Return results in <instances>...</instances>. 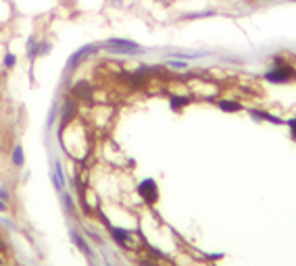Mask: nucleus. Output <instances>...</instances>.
<instances>
[{"instance_id": "8", "label": "nucleus", "mask_w": 296, "mask_h": 266, "mask_svg": "<svg viewBox=\"0 0 296 266\" xmlns=\"http://www.w3.org/2000/svg\"><path fill=\"white\" fill-rule=\"evenodd\" d=\"M25 50H27V58H29V60H36V58L40 56V54H38V50H40V40H38L36 36H29Z\"/></svg>"}, {"instance_id": "21", "label": "nucleus", "mask_w": 296, "mask_h": 266, "mask_svg": "<svg viewBox=\"0 0 296 266\" xmlns=\"http://www.w3.org/2000/svg\"><path fill=\"white\" fill-rule=\"evenodd\" d=\"M288 125H290V129H292V135H294V139H296V119H292V121H290Z\"/></svg>"}, {"instance_id": "16", "label": "nucleus", "mask_w": 296, "mask_h": 266, "mask_svg": "<svg viewBox=\"0 0 296 266\" xmlns=\"http://www.w3.org/2000/svg\"><path fill=\"white\" fill-rule=\"evenodd\" d=\"M167 65L173 67V69H186V60H175V58H173V60H169Z\"/></svg>"}, {"instance_id": "20", "label": "nucleus", "mask_w": 296, "mask_h": 266, "mask_svg": "<svg viewBox=\"0 0 296 266\" xmlns=\"http://www.w3.org/2000/svg\"><path fill=\"white\" fill-rule=\"evenodd\" d=\"M0 252H7V239L3 237V233H0Z\"/></svg>"}, {"instance_id": "19", "label": "nucleus", "mask_w": 296, "mask_h": 266, "mask_svg": "<svg viewBox=\"0 0 296 266\" xmlns=\"http://www.w3.org/2000/svg\"><path fill=\"white\" fill-rule=\"evenodd\" d=\"M0 200H5V202L11 200V196H9V192H7V187H0Z\"/></svg>"}, {"instance_id": "14", "label": "nucleus", "mask_w": 296, "mask_h": 266, "mask_svg": "<svg viewBox=\"0 0 296 266\" xmlns=\"http://www.w3.org/2000/svg\"><path fill=\"white\" fill-rule=\"evenodd\" d=\"M71 239L75 241V245H77V247H80V249H82V252L90 254V247H88V243H86V241H84V239H82L80 235H77V233H75V231H71Z\"/></svg>"}, {"instance_id": "10", "label": "nucleus", "mask_w": 296, "mask_h": 266, "mask_svg": "<svg viewBox=\"0 0 296 266\" xmlns=\"http://www.w3.org/2000/svg\"><path fill=\"white\" fill-rule=\"evenodd\" d=\"M188 104H190V98H186V96H173L171 98V108H173V111H180V108L188 106Z\"/></svg>"}, {"instance_id": "7", "label": "nucleus", "mask_w": 296, "mask_h": 266, "mask_svg": "<svg viewBox=\"0 0 296 266\" xmlns=\"http://www.w3.org/2000/svg\"><path fill=\"white\" fill-rule=\"evenodd\" d=\"M50 177H52V183H54V187H56V192H63V187H65V177H63V168H61V162H58V160L52 162V173H50Z\"/></svg>"}, {"instance_id": "3", "label": "nucleus", "mask_w": 296, "mask_h": 266, "mask_svg": "<svg viewBox=\"0 0 296 266\" xmlns=\"http://www.w3.org/2000/svg\"><path fill=\"white\" fill-rule=\"evenodd\" d=\"M292 77H294V69L288 67V65H282L279 60H277V67L275 69L265 73V79L271 81V83H286V81L292 79Z\"/></svg>"}, {"instance_id": "13", "label": "nucleus", "mask_w": 296, "mask_h": 266, "mask_svg": "<svg viewBox=\"0 0 296 266\" xmlns=\"http://www.w3.org/2000/svg\"><path fill=\"white\" fill-rule=\"evenodd\" d=\"M215 11L213 9H207V11H198V13H190V15H186L184 19H202V17H213Z\"/></svg>"}, {"instance_id": "11", "label": "nucleus", "mask_w": 296, "mask_h": 266, "mask_svg": "<svg viewBox=\"0 0 296 266\" xmlns=\"http://www.w3.org/2000/svg\"><path fill=\"white\" fill-rule=\"evenodd\" d=\"M23 162H25V158H23V148L17 144V146H15V150H13V164L15 166H23Z\"/></svg>"}, {"instance_id": "5", "label": "nucleus", "mask_w": 296, "mask_h": 266, "mask_svg": "<svg viewBox=\"0 0 296 266\" xmlns=\"http://www.w3.org/2000/svg\"><path fill=\"white\" fill-rule=\"evenodd\" d=\"M138 194L146 204H154V202L159 200V187H157V183H154V179H144L138 185Z\"/></svg>"}, {"instance_id": "23", "label": "nucleus", "mask_w": 296, "mask_h": 266, "mask_svg": "<svg viewBox=\"0 0 296 266\" xmlns=\"http://www.w3.org/2000/svg\"><path fill=\"white\" fill-rule=\"evenodd\" d=\"M0 266H9V262H7V258L3 254H0Z\"/></svg>"}, {"instance_id": "4", "label": "nucleus", "mask_w": 296, "mask_h": 266, "mask_svg": "<svg viewBox=\"0 0 296 266\" xmlns=\"http://www.w3.org/2000/svg\"><path fill=\"white\" fill-rule=\"evenodd\" d=\"M75 117H77V102L69 96V98H65L63 106H61V133L75 121Z\"/></svg>"}, {"instance_id": "2", "label": "nucleus", "mask_w": 296, "mask_h": 266, "mask_svg": "<svg viewBox=\"0 0 296 266\" xmlns=\"http://www.w3.org/2000/svg\"><path fill=\"white\" fill-rule=\"evenodd\" d=\"M102 48L100 44H86V46H82V48H77L71 56H69V60H67V71H73V69H77L82 65V62L88 58V56H92V54H96L98 50Z\"/></svg>"}, {"instance_id": "15", "label": "nucleus", "mask_w": 296, "mask_h": 266, "mask_svg": "<svg viewBox=\"0 0 296 266\" xmlns=\"http://www.w3.org/2000/svg\"><path fill=\"white\" fill-rule=\"evenodd\" d=\"M15 65H17V56H15L13 52H7V56H5V67L7 69H13Z\"/></svg>"}, {"instance_id": "18", "label": "nucleus", "mask_w": 296, "mask_h": 266, "mask_svg": "<svg viewBox=\"0 0 296 266\" xmlns=\"http://www.w3.org/2000/svg\"><path fill=\"white\" fill-rule=\"evenodd\" d=\"M63 202H65L67 210H69V212H73V202H71V196H67V194H65V196H63Z\"/></svg>"}, {"instance_id": "6", "label": "nucleus", "mask_w": 296, "mask_h": 266, "mask_svg": "<svg viewBox=\"0 0 296 266\" xmlns=\"http://www.w3.org/2000/svg\"><path fill=\"white\" fill-rule=\"evenodd\" d=\"M69 96L75 102H92V85L88 81H77L71 85Z\"/></svg>"}, {"instance_id": "9", "label": "nucleus", "mask_w": 296, "mask_h": 266, "mask_svg": "<svg viewBox=\"0 0 296 266\" xmlns=\"http://www.w3.org/2000/svg\"><path fill=\"white\" fill-rule=\"evenodd\" d=\"M217 106H219L221 111H225V113H238V111H242V104L240 102H233V100H219V102H217Z\"/></svg>"}, {"instance_id": "1", "label": "nucleus", "mask_w": 296, "mask_h": 266, "mask_svg": "<svg viewBox=\"0 0 296 266\" xmlns=\"http://www.w3.org/2000/svg\"><path fill=\"white\" fill-rule=\"evenodd\" d=\"M102 48H106L113 54H140L144 52V48L140 44H136L134 40H126V38H111L102 44Z\"/></svg>"}, {"instance_id": "17", "label": "nucleus", "mask_w": 296, "mask_h": 266, "mask_svg": "<svg viewBox=\"0 0 296 266\" xmlns=\"http://www.w3.org/2000/svg\"><path fill=\"white\" fill-rule=\"evenodd\" d=\"M50 50V42H40V50H38V54H46V52H48Z\"/></svg>"}, {"instance_id": "24", "label": "nucleus", "mask_w": 296, "mask_h": 266, "mask_svg": "<svg viewBox=\"0 0 296 266\" xmlns=\"http://www.w3.org/2000/svg\"><path fill=\"white\" fill-rule=\"evenodd\" d=\"M140 266H157V264H152V262H148V260H142V262H140Z\"/></svg>"}, {"instance_id": "12", "label": "nucleus", "mask_w": 296, "mask_h": 266, "mask_svg": "<svg viewBox=\"0 0 296 266\" xmlns=\"http://www.w3.org/2000/svg\"><path fill=\"white\" fill-rule=\"evenodd\" d=\"M113 237H115V241H119L121 245H128L130 233H128V231H123V229H113Z\"/></svg>"}, {"instance_id": "22", "label": "nucleus", "mask_w": 296, "mask_h": 266, "mask_svg": "<svg viewBox=\"0 0 296 266\" xmlns=\"http://www.w3.org/2000/svg\"><path fill=\"white\" fill-rule=\"evenodd\" d=\"M0 212H7V202L0 200Z\"/></svg>"}]
</instances>
